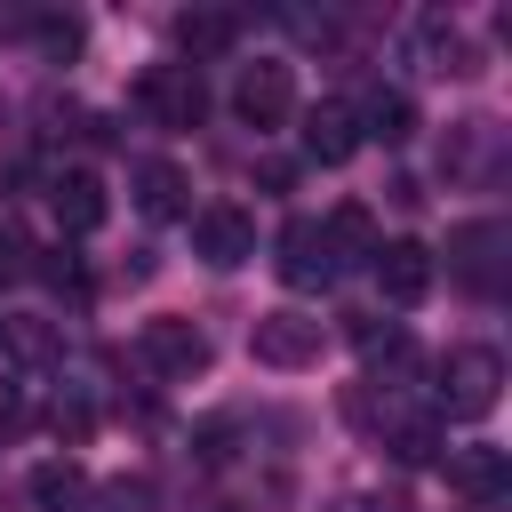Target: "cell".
<instances>
[{
    "label": "cell",
    "instance_id": "1",
    "mask_svg": "<svg viewBox=\"0 0 512 512\" xmlns=\"http://www.w3.org/2000/svg\"><path fill=\"white\" fill-rule=\"evenodd\" d=\"M496 392H504L496 344H456V352L440 360V408H448V416H488Z\"/></svg>",
    "mask_w": 512,
    "mask_h": 512
},
{
    "label": "cell",
    "instance_id": "2",
    "mask_svg": "<svg viewBox=\"0 0 512 512\" xmlns=\"http://www.w3.org/2000/svg\"><path fill=\"white\" fill-rule=\"evenodd\" d=\"M504 224L496 216H472V224H456L448 232V272L472 288V296H504Z\"/></svg>",
    "mask_w": 512,
    "mask_h": 512
},
{
    "label": "cell",
    "instance_id": "3",
    "mask_svg": "<svg viewBox=\"0 0 512 512\" xmlns=\"http://www.w3.org/2000/svg\"><path fill=\"white\" fill-rule=\"evenodd\" d=\"M248 352H256V368H312V360H320V320H312V312H296V304L256 312Z\"/></svg>",
    "mask_w": 512,
    "mask_h": 512
},
{
    "label": "cell",
    "instance_id": "4",
    "mask_svg": "<svg viewBox=\"0 0 512 512\" xmlns=\"http://www.w3.org/2000/svg\"><path fill=\"white\" fill-rule=\"evenodd\" d=\"M136 104H144L160 128H200V112H208L200 64H152V72L136 80Z\"/></svg>",
    "mask_w": 512,
    "mask_h": 512
},
{
    "label": "cell",
    "instance_id": "5",
    "mask_svg": "<svg viewBox=\"0 0 512 512\" xmlns=\"http://www.w3.org/2000/svg\"><path fill=\"white\" fill-rule=\"evenodd\" d=\"M136 352H144V368H152V376H168V384H184V376H200V368H208V328H192V320H176V312H160V320H144V336H136Z\"/></svg>",
    "mask_w": 512,
    "mask_h": 512
},
{
    "label": "cell",
    "instance_id": "6",
    "mask_svg": "<svg viewBox=\"0 0 512 512\" xmlns=\"http://www.w3.org/2000/svg\"><path fill=\"white\" fill-rule=\"evenodd\" d=\"M232 104H240V120H248V128H280V120H296V72H288V64H272V56H256V64L240 72Z\"/></svg>",
    "mask_w": 512,
    "mask_h": 512
},
{
    "label": "cell",
    "instance_id": "7",
    "mask_svg": "<svg viewBox=\"0 0 512 512\" xmlns=\"http://www.w3.org/2000/svg\"><path fill=\"white\" fill-rule=\"evenodd\" d=\"M192 256H208L216 272L248 264V256H256V224H248V208H232V200L200 208V216H192Z\"/></svg>",
    "mask_w": 512,
    "mask_h": 512
},
{
    "label": "cell",
    "instance_id": "8",
    "mask_svg": "<svg viewBox=\"0 0 512 512\" xmlns=\"http://www.w3.org/2000/svg\"><path fill=\"white\" fill-rule=\"evenodd\" d=\"M368 272H376V288H384V304H424L432 296V248L424 240H384L376 256H368Z\"/></svg>",
    "mask_w": 512,
    "mask_h": 512
},
{
    "label": "cell",
    "instance_id": "9",
    "mask_svg": "<svg viewBox=\"0 0 512 512\" xmlns=\"http://www.w3.org/2000/svg\"><path fill=\"white\" fill-rule=\"evenodd\" d=\"M272 264H280V280L304 288V296L336 280V256H328V240H320L312 216H288V224H280V256H272Z\"/></svg>",
    "mask_w": 512,
    "mask_h": 512
},
{
    "label": "cell",
    "instance_id": "10",
    "mask_svg": "<svg viewBox=\"0 0 512 512\" xmlns=\"http://www.w3.org/2000/svg\"><path fill=\"white\" fill-rule=\"evenodd\" d=\"M304 152H312L320 168H344V160L360 152V120H352V104H344V96H328V104H312V112H304Z\"/></svg>",
    "mask_w": 512,
    "mask_h": 512
},
{
    "label": "cell",
    "instance_id": "11",
    "mask_svg": "<svg viewBox=\"0 0 512 512\" xmlns=\"http://www.w3.org/2000/svg\"><path fill=\"white\" fill-rule=\"evenodd\" d=\"M440 464H448V488H456V496H472V504H504V488H512L504 448H448Z\"/></svg>",
    "mask_w": 512,
    "mask_h": 512
},
{
    "label": "cell",
    "instance_id": "12",
    "mask_svg": "<svg viewBox=\"0 0 512 512\" xmlns=\"http://www.w3.org/2000/svg\"><path fill=\"white\" fill-rule=\"evenodd\" d=\"M48 200H56V224H64L72 240H88V232L104 224V184H96V168H64Z\"/></svg>",
    "mask_w": 512,
    "mask_h": 512
},
{
    "label": "cell",
    "instance_id": "13",
    "mask_svg": "<svg viewBox=\"0 0 512 512\" xmlns=\"http://www.w3.org/2000/svg\"><path fill=\"white\" fill-rule=\"evenodd\" d=\"M352 120H360V144L376 136V144H408L416 136V104L400 96V88H368L360 104H352Z\"/></svg>",
    "mask_w": 512,
    "mask_h": 512
},
{
    "label": "cell",
    "instance_id": "14",
    "mask_svg": "<svg viewBox=\"0 0 512 512\" xmlns=\"http://www.w3.org/2000/svg\"><path fill=\"white\" fill-rule=\"evenodd\" d=\"M136 208H144L152 224L184 216V168H176V160H136Z\"/></svg>",
    "mask_w": 512,
    "mask_h": 512
},
{
    "label": "cell",
    "instance_id": "15",
    "mask_svg": "<svg viewBox=\"0 0 512 512\" xmlns=\"http://www.w3.org/2000/svg\"><path fill=\"white\" fill-rule=\"evenodd\" d=\"M32 504H40V512H80V504H88V472H80L72 456L32 464Z\"/></svg>",
    "mask_w": 512,
    "mask_h": 512
},
{
    "label": "cell",
    "instance_id": "16",
    "mask_svg": "<svg viewBox=\"0 0 512 512\" xmlns=\"http://www.w3.org/2000/svg\"><path fill=\"white\" fill-rule=\"evenodd\" d=\"M176 40H184V56H224V48L240 40V16H224V8H200V16H176Z\"/></svg>",
    "mask_w": 512,
    "mask_h": 512
},
{
    "label": "cell",
    "instance_id": "17",
    "mask_svg": "<svg viewBox=\"0 0 512 512\" xmlns=\"http://www.w3.org/2000/svg\"><path fill=\"white\" fill-rule=\"evenodd\" d=\"M320 240H328V256H336V272H344L352 256H376V224H368V208H336V216L320 224Z\"/></svg>",
    "mask_w": 512,
    "mask_h": 512
},
{
    "label": "cell",
    "instance_id": "18",
    "mask_svg": "<svg viewBox=\"0 0 512 512\" xmlns=\"http://www.w3.org/2000/svg\"><path fill=\"white\" fill-rule=\"evenodd\" d=\"M416 376H424V352H416V344L392 328V336L368 352V384H384V392H392V384H416Z\"/></svg>",
    "mask_w": 512,
    "mask_h": 512
},
{
    "label": "cell",
    "instance_id": "19",
    "mask_svg": "<svg viewBox=\"0 0 512 512\" xmlns=\"http://www.w3.org/2000/svg\"><path fill=\"white\" fill-rule=\"evenodd\" d=\"M384 448H392L400 464H440V424H432V416H400V424L384 432Z\"/></svg>",
    "mask_w": 512,
    "mask_h": 512
},
{
    "label": "cell",
    "instance_id": "20",
    "mask_svg": "<svg viewBox=\"0 0 512 512\" xmlns=\"http://www.w3.org/2000/svg\"><path fill=\"white\" fill-rule=\"evenodd\" d=\"M0 344H8L16 360H56V352H64V336H56L48 320H0Z\"/></svg>",
    "mask_w": 512,
    "mask_h": 512
},
{
    "label": "cell",
    "instance_id": "21",
    "mask_svg": "<svg viewBox=\"0 0 512 512\" xmlns=\"http://www.w3.org/2000/svg\"><path fill=\"white\" fill-rule=\"evenodd\" d=\"M32 40H40L48 56H72V48H80V16H56V8H40V16H32Z\"/></svg>",
    "mask_w": 512,
    "mask_h": 512
},
{
    "label": "cell",
    "instance_id": "22",
    "mask_svg": "<svg viewBox=\"0 0 512 512\" xmlns=\"http://www.w3.org/2000/svg\"><path fill=\"white\" fill-rule=\"evenodd\" d=\"M32 280H48V288H56V296H72V304L88 296V272H80L72 256H32Z\"/></svg>",
    "mask_w": 512,
    "mask_h": 512
},
{
    "label": "cell",
    "instance_id": "23",
    "mask_svg": "<svg viewBox=\"0 0 512 512\" xmlns=\"http://www.w3.org/2000/svg\"><path fill=\"white\" fill-rule=\"evenodd\" d=\"M32 256H40V248H32L16 224H0V280H32Z\"/></svg>",
    "mask_w": 512,
    "mask_h": 512
},
{
    "label": "cell",
    "instance_id": "24",
    "mask_svg": "<svg viewBox=\"0 0 512 512\" xmlns=\"http://www.w3.org/2000/svg\"><path fill=\"white\" fill-rule=\"evenodd\" d=\"M56 432H64V440H88V432H96V408H88L80 392H72V400H56Z\"/></svg>",
    "mask_w": 512,
    "mask_h": 512
},
{
    "label": "cell",
    "instance_id": "25",
    "mask_svg": "<svg viewBox=\"0 0 512 512\" xmlns=\"http://www.w3.org/2000/svg\"><path fill=\"white\" fill-rule=\"evenodd\" d=\"M104 504H112V512H152V480H112Z\"/></svg>",
    "mask_w": 512,
    "mask_h": 512
},
{
    "label": "cell",
    "instance_id": "26",
    "mask_svg": "<svg viewBox=\"0 0 512 512\" xmlns=\"http://www.w3.org/2000/svg\"><path fill=\"white\" fill-rule=\"evenodd\" d=\"M32 16H40V8H0V40H8V48L32 40Z\"/></svg>",
    "mask_w": 512,
    "mask_h": 512
},
{
    "label": "cell",
    "instance_id": "27",
    "mask_svg": "<svg viewBox=\"0 0 512 512\" xmlns=\"http://www.w3.org/2000/svg\"><path fill=\"white\" fill-rule=\"evenodd\" d=\"M8 424H24V392H16V384H0V432H8Z\"/></svg>",
    "mask_w": 512,
    "mask_h": 512
}]
</instances>
